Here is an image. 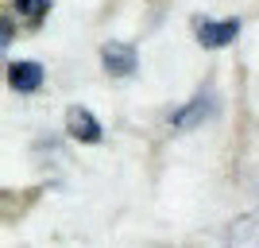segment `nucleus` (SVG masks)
Masks as SVG:
<instances>
[{
  "label": "nucleus",
  "instance_id": "f257e3e1",
  "mask_svg": "<svg viewBox=\"0 0 259 248\" xmlns=\"http://www.w3.org/2000/svg\"><path fill=\"white\" fill-rule=\"evenodd\" d=\"M201 47H228L240 35V20H194Z\"/></svg>",
  "mask_w": 259,
  "mask_h": 248
},
{
  "label": "nucleus",
  "instance_id": "7ed1b4c3",
  "mask_svg": "<svg viewBox=\"0 0 259 248\" xmlns=\"http://www.w3.org/2000/svg\"><path fill=\"white\" fill-rule=\"evenodd\" d=\"M66 128H70V136L81 140V144H97L101 140V124H97V117H93L89 109H70V113H66Z\"/></svg>",
  "mask_w": 259,
  "mask_h": 248
},
{
  "label": "nucleus",
  "instance_id": "f03ea898",
  "mask_svg": "<svg viewBox=\"0 0 259 248\" xmlns=\"http://www.w3.org/2000/svg\"><path fill=\"white\" fill-rule=\"evenodd\" d=\"M101 58H105V70L116 78H128L136 70V47L132 43H105Z\"/></svg>",
  "mask_w": 259,
  "mask_h": 248
},
{
  "label": "nucleus",
  "instance_id": "0eeeda50",
  "mask_svg": "<svg viewBox=\"0 0 259 248\" xmlns=\"http://www.w3.org/2000/svg\"><path fill=\"white\" fill-rule=\"evenodd\" d=\"M197 117H205V109H201V97H194L190 105L182 109V113H174V124H178V128H190Z\"/></svg>",
  "mask_w": 259,
  "mask_h": 248
},
{
  "label": "nucleus",
  "instance_id": "39448f33",
  "mask_svg": "<svg viewBox=\"0 0 259 248\" xmlns=\"http://www.w3.org/2000/svg\"><path fill=\"white\" fill-rule=\"evenodd\" d=\"M8 82L16 93H35L43 86V66L39 62H12L8 66Z\"/></svg>",
  "mask_w": 259,
  "mask_h": 248
},
{
  "label": "nucleus",
  "instance_id": "423d86ee",
  "mask_svg": "<svg viewBox=\"0 0 259 248\" xmlns=\"http://www.w3.org/2000/svg\"><path fill=\"white\" fill-rule=\"evenodd\" d=\"M12 4H16V12H20V16H23L27 23H31V27H35L39 20H43V16H47V8H51V0H12Z\"/></svg>",
  "mask_w": 259,
  "mask_h": 248
},
{
  "label": "nucleus",
  "instance_id": "20e7f679",
  "mask_svg": "<svg viewBox=\"0 0 259 248\" xmlns=\"http://www.w3.org/2000/svg\"><path fill=\"white\" fill-rule=\"evenodd\" d=\"M225 248H259V209L255 214H244L236 225L228 229Z\"/></svg>",
  "mask_w": 259,
  "mask_h": 248
}]
</instances>
